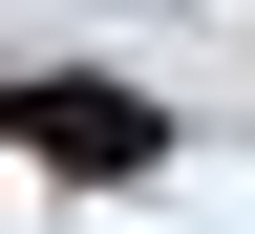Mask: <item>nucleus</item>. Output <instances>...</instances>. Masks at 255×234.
<instances>
[{"label":"nucleus","instance_id":"1","mask_svg":"<svg viewBox=\"0 0 255 234\" xmlns=\"http://www.w3.org/2000/svg\"><path fill=\"white\" fill-rule=\"evenodd\" d=\"M0 128H21V171H43V192H128V171H170V107H149V85H64V64H43Z\"/></svg>","mask_w":255,"mask_h":234}]
</instances>
